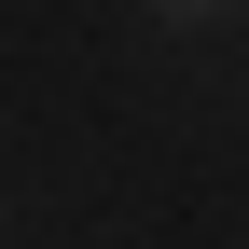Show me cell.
Returning a JSON list of instances; mask_svg holds the SVG:
<instances>
[{
    "label": "cell",
    "instance_id": "obj_1",
    "mask_svg": "<svg viewBox=\"0 0 249 249\" xmlns=\"http://www.w3.org/2000/svg\"><path fill=\"white\" fill-rule=\"evenodd\" d=\"M249 0H139V28H166V42H194V28H235Z\"/></svg>",
    "mask_w": 249,
    "mask_h": 249
},
{
    "label": "cell",
    "instance_id": "obj_2",
    "mask_svg": "<svg viewBox=\"0 0 249 249\" xmlns=\"http://www.w3.org/2000/svg\"><path fill=\"white\" fill-rule=\"evenodd\" d=\"M0 249H14V222H0Z\"/></svg>",
    "mask_w": 249,
    "mask_h": 249
}]
</instances>
